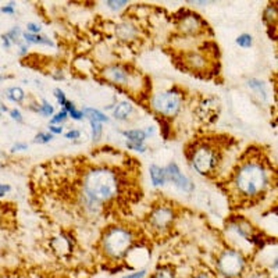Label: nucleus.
Wrapping results in <instances>:
<instances>
[{
    "instance_id": "nucleus-1",
    "label": "nucleus",
    "mask_w": 278,
    "mask_h": 278,
    "mask_svg": "<svg viewBox=\"0 0 278 278\" xmlns=\"http://www.w3.org/2000/svg\"><path fill=\"white\" fill-rule=\"evenodd\" d=\"M272 175V166L263 152L248 149L230 173L228 195L235 204H255L271 188Z\"/></svg>"
},
{
    "instance_id": "nucleus-2",
    "label": "nucleus",
    "mask_w": 278,
    "mask_h": 278,
    "mask_svg": "<svg viewBox=\"0 0 278 278\" xmlns=\"http://www.w3.org/2000/svg\"><path fill=\"white\" fill-rule=\"evenodd\" d=\"M84 191L88 202L92 204L109 203L122 195V180L113 168L92 167L84 174Z\"/></svg>"
},
{
    "instance_id": "nucleus-3",
    "label": "nucleus",
    "mask_w": 278,
    "mask_h": 278,
    "mask_svg": "<svg viewBox=\"0 0 278 278\" xmlns=\"http://www.w3.org/2000/svg\"><path fill=\"white\" fill-rule=\"evenodd\" d=\"M227 148H230V139L204 138L193 142L188 149V159L192 167L204 177H213L220 173L224 163Z\"/></svg>"
},
{
    "instance_id": "nucleus-4",
    "label": "nucleus",
    "mask_w": 278,
    "mask_h": 278,
    "mask_svg": "<svg viewBox=\"0 0 278 278\" xmlns=\"http://www.w3.org/2000/svg\"><path fill=\"white\" fill-rule=\"evenodd\" d=\"M133 237L132 232L124 227H111L106 230L102 238V248L104 253L111 259H120L131 249Z\"/></svg>"
},
{
    "instance_id": "nucleus-5",
    "label": "nucleus",
    "mask_w": 278,
    "mask_h": 278,
    "mask_svg": "<svg viewBox=\"0 0 278 278\" xmlns=\"http://www.w3.org/2000/svg\"><path fill=\"white\" fill-rule=\"evenodd\" d=\"M152 106L157 113H160L163 116L173 117L180 111L181 98L178 93L173 92V91L157 93L152 100Z\"/></svg>"
},
{
    "instance_id": "nucleus-6",
    "label": "nucleus",
    "mask_w": 278,
    "mask_h": 278,
    "mask_svg": "<svg viewBox=\"0 0 278 278\" xmlns=\"http://www.w3.org/2000/svg\"><path fill=\"white\" fill-rule=\"evenodd\" d=\"M219 270L227 277H237L243 271L245 259L237 250H226L219 257Z\"/></svg>"
},
{
    "instance_id": "nucleus-7",
    "label": "nucleus",
    "mask_w": 278,
    "mask_h": 278,
    "mask_svg": "<svg viewBox=\"0 0 278 278\" xmlns=\"http://www.w3.org/2000/svg\"><path fill=\"white\" fill-rule=\"evenodd\" d=\"M174 221V212L173 207L170 206H157L152 210L149 216V224L153 230L156 231H166L168 230Z\"/></svg>"
},
{
    "instance_id": "nucleus-8",
    "label": "nucleus",
    "mask_w": 278,
    "mask_h": 278,
    "mask_svg": "<svg viewBox=\"0 0 278 278\" xmlns=\"http://www.w3.org/2000/svg\"><path fill=\"white\" fill-rule=\"evenodd\" d=\"M164 173H166V178H168L173 184H175V186H178L182 191L191 192L193 189L191 181L181 173L180 168H178V166L175 163H170L167 167L164 168Z\"/></svg>"
},
{
    "instance_id": "nucleus-9",
    "label": "nucleus",
    "mask_w": 278,
    "mask_h": 278,
    "mask_svg": "<svg viewBox=\"0 0 278 278\" xmlns=\"http://www.w3.org/2000/svg\"><path fill=\"white\" fill-rule=\"evenodd\" d=\"M104 76L107 77L111 82L118 84V85H127L132 82V73H129L125 67L122 65H111L106 68Z\"/></svg>"
},
{
    "instance_id": "nucleus-10",
    "label": "nucleus",
    "mask_w": 278,
    "mask_h": 278,
    "mask_svg": "<svg viewBox=\"0 0 278 278\" xmlns=\"http://www.w3.org/2000/svg\"><path fill=\"white\" fill-rule=\"evenodd\" d=\"M182 63L185 65L186 68H189L193 73H199V71H202V70L207 68L208 65V60L204 56H203L202 53L199 52H188L184 54V57H182Z\"/></svg>"
},
{
    "instance_id": "nucleus-11",
    "label": "nucleus",
    "mask_w": 278,
    "mask_h": 278,
    "mask_svg": "<svg viewBox=\"0 0 278 278\" xmlns=\"http://www.w3.org/2000/svg\"><path fill=\"white\" fill-rule=\"evenodd\" d=\"M202 18L193 13H186V16L180 17V29L184 34H197L203 29Z\"/></svg>"
},
{
    "instance_id": "nucleus-12",
    "label": "nucleus",
    "mask_w": 278,
    "mask_h": 278,
    "mask_svg": "<svg viewBox=\"0 0 278 278\" xmlns=\"http://www.w3.org/2000/svg\"><path fill=\"white\" fill-rule=\"evenodd\" d=\"M151 178L153 185H163V184L166 182V180H167V178H166V173H164V168L159 167L156 164L151 166Z\"/></svg>"
},
{
    "instance_id": "nucleus-13",
    "label": "nucleus",
    "mask_w": 278,
    "mask_h": 278,
    "mask_svg": "<svg viewBox=\"0 0 278 278\" xmlns=\"http://www.w3.org/2000/svg\"><path fill=\"white\" fill-rule=\"evenodd\" d=\"M133 111V107L128 102H120L117 104L116 110H114V117L117 120H125L131 113Z\"/></svg>"
},
{
    "instance_id": "nucleus-14",
    "label": "nucleus",
    "mask_w": 278,
    "mask_h": 278,
    "mask_svg": "<svg viewBox=\"0 0 278 278\" xmlns=\"http://www.w3.org/2000/svg\"><path fill=\"white\" fill-rule=\"evenodd\" d=\"M124 135L127 136L131 144H142L146 139V132L142 129H131V131H125Z\"/></svg>"
},
{
    "instance_id": "nucleus-15",
    "label": "nucleus",
    "mask_w": 278,
    "mask_h": 278,
    "mask_svg": "<svg viewBox=\"0 0 278 278\" xmlns=\"http://www.w3.org/2000/svg\"><path fill=\"white\" fill-rule=\"evenodd\" d=\"M82 114H85V116L91 120V121H98V122H103V121H109V118L104 116L103 113H100V111L95 110V109H85V110L82 111Z\"/></svg>"
},
{
    "instance_id": "nucleus-16",
    "label": "nucleus",
    "mask_w": 278,
    "mask_h": 278,
    "mask_svg": "<svg viewBox=\"0 0 278 278\" xmlns=\"http://www.w3.org/2000/svg\"><path fill=\"white\" fill-rule=\"evenodd\" d=\"M24 38L27 42H32V43H45V45H49V46H53V42L43 38V36H38V35L28 34V32H24Z\"/></svg>"
},
{
    "instance_id": "nucleus-17",
    "label": "nucleus",
    "mask_w": 278,
    "mask_h": 278,
    "mask_svg": "<svg viewBox=\"0 0 278 278\" xmlns=\"http://www.w3.org/2000/svg\"><path fill=\"white\" fill-rule=\"evenodd\" d=\"M9 99L10 100H13V102H17V103H20V102H23L24 98H25V95H24V91L21 89V88H10L9 89Z\"/></svg>"
},
{
    "instance_id": "nucleus-18",
    "label": "nucleus",
    "mask_w": 278,
    "mask_h": 278,
    "mask_svg": "<svg viewBox=\"0 0 278 278\" xmlns=\"http://www.w3.org/2000/svg\"><path fill=\"white\" fill-rule=\"evenodd\" d=\"M153 278H175V274L171 268H168V267H162V268H159L156 272H155V275Z\"/></svg>"
},
{
    "instance_id": "nucleus-19",
    "label": "nucleus",
    "mask_w": 278,
    "mask_h": 278,
    "mask_svg": "<svg viewBox=\"0 0 278 278\" xmlns=\"http://www.w3.org/2000/svg\"><path fill=\"white\" fill-rule=\"evenodd\" d=\"M252 42L253 41H252V36L249 34H242L237 38V43L242 47H250L252 46Z\"/></svg>"
},
{
    "instance_id": "nucleus-20",
    "label": "nucleus",
    "mask_w": 278,
    "mask_h": 278,
    "mask_svg": "<svg viewBox=\"0 0 278 278\" xmlns=\"http://www.w3.org/2000/svg\"><path fill=\"white\" fill-rule=\"evenodd\" d=\"M53 139L52 133H38L36 135V138H35V142H39V144H47V142H50Z\"/></svg>"
},
{
    "instance_id": "nucleus-21",
    "label": "nucleus",
    "mask_w": 278,
    "mask_h": 278,
    "mask_svg": "<svg viewBox=\"0 0 278 278\" xmlns=\"http://www.w3.org/2000/svg\"><path fill=\"white\" fill-rule=\"evenodd\" d=\"M38 111L43 116H50L53 113V106L47 103L46 100H43V106H41V109H38Z\"/></svg>"
},
{
    "instance_id": "nucleus-22",
    "label": "nucleus",
    "mask_w": 278,
    "mask_h": 278,
    "mask_svg": "<svg viewBox=\"0 0 278 278\" xmlns=\"http://www.w3.org/2000/svg\"><path fill=\"white\" fill-rule=\"evenodd\" d=\"M91 124H92L93 139H99V136H100V133H102V125H100V122L91 121Z\"/></svg>"
},
{
    "instance_id": "nucleus-23",
    "label": "nucleus",
    "mask_w": 278,
    "mask_h": 278,
    "mask_svg": "<svg viewBox=\"0 0 278 278\" xmlns=\"http://www.w3.org/2000/svg\"><path fill=\"white\" fill-rule=\"evenodd\" d=\"M65 118H67V111L65 110L60 111V113H57V114L53 117L52 120H50V124H58V122L64 121Z\"/></svg>"
},
{
    "instance_id": "nucleus-24",
    "label": "nucleus",
    "mask_w": 278,
    "mask_h": 278,
    "mask_svg": "<svg viewBox=\"0 0 278 278\" xmlns=\"http://www.w3.org/2000/svg\"><path fill=\"white\" fill-rule=\"evenodd\" d=\"M106 5L110 7V9H113V10H118L122 6L128 5V2H125V0H122V2H106Z\"/></svg>"
},
{
    "instance_id": "nucleus-25",
    "label": "nucleus",
    "mask_w": 278,
    "mask_h": 278,
    "mask_svg": "<svg viewBox=\"0 0 278 278\" xmlns=\"http://www.w3.org/2000/svg\"><path fill=\"white\" fill-rule=\"evenodd\" d=\"M54 96L57 98L58 103L61 104V106H64V104H65V102H67L65 95H64V92L61 91V89H54Z\"/></svg>"
},
{
    "instance_id": "nucleus-26",
    "label": "nucleus",
    "mask_w": 278,
    "mask_h": 278,
    "mask_svg": "<svg viewBox=\"0 0 278 278\" xmlns=\"http://www.w3.org/2000/svg\"><path fill=\"white\" fill-rule=\"evenodd\" d=\"M127 146L129 148V149H135V151H138V152H144L145 151V146L142 145V144H127Z\"/></svg>"
},
{
    "instance_id": "nucleus-27",
    "label": "nucleus",
    "mask_w": 278,
    "mask_h": 278,
    "mask_svg": "<svg viewBox=\"0 0 278 278\" xmlns=\"http://www.w3.org/2000/svg\"><path fill=\"white\" fill-rule=\"evenodd\" d=\"M145 274H146L145 270H141V271L132 272V274H128V275H125L124 278H142V277H145Z\"/></svg>"
},
{
    "instance_id": "nucleus-28",
    "label": "nucleus",
    "mask_w": 278,
    "mask_h": 278,
    "mask_svg": "<svg viewBox=\"0 0 278 278\" xmlns=\"http://www.w3.org/2000/svg\"><path fill=\"white\" fill-rule=\"evenodd\" d=\"M80 135H81V132H80V131H77V129H74V131H70V132L65 133V138L77 139V138H80Z\"/></svg>"
},
{
    "instance_id": "nucleus-29",
    "label": "nucleus",
    "mask_w": 278,
    "mask_h": 278,
    "mask_svg": "<svg viewBox=\"0 0 278 278\" xmlns=\"http://www.w3.org/2000/svg\"><path fill=\"white\" fill-rule=\"evenodd\" d=\"M10 114L14 120H17V121H23V117H21V113L17 110V109H14V110L10 111Z\"/></svg>"
},
{
    "instance_id": "nucleus-30",
    "label": "nucleus",
    "mask_w": 278,
    "mask_h": 278,
    "mask_svg": "<svg viewBox=\"0 0 278 278\" xmlns=\"http://www.w3.org/2000/svg\"><path fill=\"white\" fill-rule=\"evenodd\" d=\"M27 28H28V31H31V32H39V31H41V27L34 23H29L28 25H27Z\"/></svg>"
},
{
    "instance_id": "nucleus-31",
    "label": "nucleus",
    "mask_w": 278,
    "mask_h": 278,
    "mask_svg": "<svg viewBox=\"0 0 278 278\" xmlns=\"http://www.w3.org/2000/svg\"><path fill=\"white\" fill-rule=\"evenodd\" d=\"M70 114H71V117H73L74 120H81L82 117H84V114H82V111H77V110L70 111Z\"/></svg>"
},
{
    "instance_id": "nucleus-32",
    "label": "nucleus",
    "mask_w": 278,
    "mask_h": 278,
    "mask_svg": "<svg viewBox=\"0 0 278 278\" xmlns=\"http://www.w3.org/2000/svg\"><path fill=\"white\" fill-rule=\"evenodd\" d=\"M28 148V145L27 144H17V145H14L13 146V152H17V151H25Z\"/></svg>"
},
{
    "instance_id": "nucleus-33",
    "label": "nucleus",
    "mask_w": 278,
    "mask_h": 278,
    "mask_svg": "<svg viewBox=\"0 0 278 278\" xmlns=\"http://www.w3.org/2000/svg\"><path fill=\"white\" fill-rule=\"evenodd\" d=\"M10 191V186L5 185V184H0V196L6 195V192Z\"/></svg>"
},
{
    "instance_id": "nucleus-34",
    "label": "nucleus",
    "mask_w": 278,
    "mask_h": 278,
    "mask_svg": "<svg viewBox=\"0 0 278 278\" xmlns=\"http://www.w3.org/2000/svg\"><path fill=\"white\" fill-rule=\"evenodd\" d=\"M64 110L65 111H73V110H76V107H74V104L71 103V102H65V104H64Z\"/></svg>"
},
{
    "instance_id": "nucleus-35",
    "label": "nucleus",
    "mask_w": 278,
    "mask_h": 278,
    "mask_svg": "<svg viewBox=\"0 0 278 278\" xmlns=\"http://www.w3.org/2000/svg\"><path fill=\"white\" fill-rule=\"evenodd\" d=\"M50 132L61 133V132H63V128L58 127V125H52V127H50Z\"/></svg>"
},
{
    "instance_id": "nucleus-36",
    "label": "nucleus",
    "mask_w": 278,
    "mask_h": 278,
    "mask_svg": "<svg viewBox=\"0 0 278 278\" xmlns=\"http://www.w3.org/2000/svg\"><path fill=\"white\" fill-rule=\"evenodd\" d=\"M13 6H14V3H10V6H6L2 9V12L3 13H14V9H13Z\"/></svg>"
},
{
    "instance_id": "nucleus-37",
    "label": "nucleus",
    "mask_w": 278,
    "mask_h": 278,
    "mask_svg": "<svg viewBox=\"0 0 278 278\" xmlns=\"http://www.w3.org/2000/svg\"><path fill=\"white\" fill-rule=\"evenodd\" d=\"M192 278H210L208 275H206V274H197V275H193Z\"/></svg>"
},
{
    "instance_id": "nucleus-38",
    "label": "nucleus",
    "mask_w": 278,
    "mask_h": 278,
    "mask_svg": "<svg viewBox=\"0 0 278 278\" xmlns=\"http://www.w3.org/2000/svg\"><path fill=\"white\" fill-rule=\"evenodd\" d=\"M2 80H3V77H2V76H0V81H2Z\"/></svg>"
},
{
    "instance_id": "nucleus-39",
    "label": "nucleus",
    "mask_w": 278,
    "mask_h": 278,
    "mask_svg": "<svg viewBox=\"0 0 278 278\" xmlns=\"http://www.w3.org/2000/svg\"><path fill=\"white\" fill-rule=\"evenodd\" d=\"M0 156H2V153H0Z\"/></svg>"
}]
</instances>
